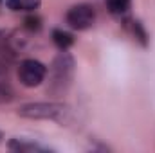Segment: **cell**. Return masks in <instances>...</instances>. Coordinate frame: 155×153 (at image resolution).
<instances>
[{"label":"cell","instance_id":"cell-1","mask_svg":"<svg viewBox=\"0 0 155 153\" xmlns=\"http://www.w3.org/2000/svg\"><path fill=\"white\" fill-rule=\"evenodd\" d=\"M74 74H76V61H74V58L67 50H61L52 60V65L49 69L47 94H51L52 97L65 96L71 90V86H72Z\"/></svg>","mask_w":155,"mask_h":153},{"label":"cell","instance_id":"cell-2","mask_svg":"<svg viewBox=\"0 0 155 153\" xmlns=\"http://www.w3.org/2000/svg\"><path fill=\"white\" fill-rule=\"evenodd\" d=\"M16 114L24 119H43V121H56L60 124H67L72 121V108L69 105L58 101H41V103H25L22 105Z\"/></svg>","mask_w":155,"mask_h":153},{"label":"cell","instance_id":"cell-3","mask_svg":"<svg viewBox=\"0 0 155 153\" xmlns=\"http://www.w3.org/2000/svg\"><path fill=\"white\" fill-rule=\"evenodd\" d=\"M45 76H47V67L35 58H27L18 65V79L27 88H35L41 85L45 81Z\"/></svg>","mask_w":155,"mask_h":153},{"label":"cell","instance_id":"cell-4","mask_svg":"<svg viewBox=\"0 0 155 153\" xmlns=\"http://www.w3.org/2000/svg\"><path fill=\"white\" fill-rule=\"evenodd\" d=\"M67 24L76 31H87L96 22V9L90 4H76L67 11Z\"/></svg>","mask_w":155,"mask_h":153},{"label":"cell","instance_id":"cell-5","mask_svg":"<svg viewBox=\"0 0 155 153\" xmlns=\"http://www.w3.org/2000/svg\"><path fill=\"white\" fill-rule=\"evenodd\" d=\"M22 49H24V38H18L16 34L0 29V63L13 60Z\"/></svg>","mask_w":155,"mask_h":153},{"label":"cell","instance_id":"cell-6","mask_svg":"<svg viewBox=\"0 0 155 153\" xmlns=\"http://www.w3.org/2000/svg\"><path fill=\"white\" fill-rule=\"evenodd\" d=\"M13 99H15V90L11 86V81H9L4 63H0V103H9Z\"/></svg>","mask_w":155,"mask_h":153},{"label":"cell","instance_id":"cell-7","mask_svg":"<svg viewBox=\"0 0 155 153\" xmlns=\"http://www.w3.org/2000/svg\"><path fill=\"white\" fill-rule=\"evenodd\" d=\"M5 5L15 13H35L41 5V0H5Z\"/></svg>","mask_w":155,"mask_h":153},{"label":"cell","instance_id":"cell-8","mask_svg":"<svg viewBox=\"0 0 155 153\" xmlns=\"http://www.w3.org/2000/svg\"><path fill=\"white\" fill-rule=\"evenodd\" d=\"M124 27L130 31V34L143 47H148V33H146V29L143 27L141 22H137V20H124Z\"/></svg>","mask_w":155,"mask_h":153},{"label":"cell","instance_id":"cell-9","mask_svg":"<svg viewBox=\"0 0 155 153\" xmlns=\"http://www.w3.org/2000/svg\"><path fill=\"white\" fill-rule=\"evenodd\" d=\"M52 41L60 50H69L74 45V36L63 29H54L52 31Z\"/></svg>","mask_w":155,"mask_h":153},{"label":"cell","instance_id":"cell-10","mask_svg":"<svg viewBox=\"0 0 155 153\" xmlns=\"http://www.w3.org/2000/svg\"><path fill=\"white\" fill-rule=\"evenodd\" d=\"M9 150L18 153H31V151H45L41 146H38L36 142H27V141H20V139H11L9 141Z\"/></svg>","mask_w":155,"mask_h":153},{"label":"cell","instance_id":"cell-11","mask_svg":"<svg viewBox=\"0 0 155 153\" xmlns=\"http://www.w3.org/2000/svg\"><path fill=\"white\" fill-rule=\"evenodd\" d=\"M105 4L114 16H124L132 7V0H105Z\"/></svg>","mask_w":155,"mask_h":153},{"label":"cell","instance_id":"cell-12","mask_svg":"<svg viewBox=\"0 0 155 153\" xmlns=\"http://www.w3.org/2000/svg\"><path fill=\"white\" fill-rule=\"evenodd\" d=\"M24 27L29 33H38L40 29H41V18H40L38 15H35V13L27 15L25 20H24Z\"/></svg>","mask_w":155,"mask_h":153},{"label":"cell","instance_id":"cell-13","mask_svg":"<svg viewBox=\"0 0 155 153\" xmlns=\"http://www.w3.org/2000/svg\"><path fill=\"white\" fill-rule=\"evenodd\" d=\"M2 139H4V133H2V132H0V142H2Z\"/></svg>","mask_w":155,"mask_h":153}]
</instances>
